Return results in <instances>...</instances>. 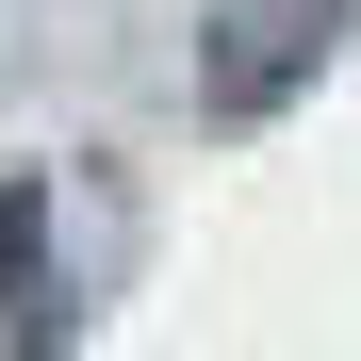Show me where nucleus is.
I'll return each instance as SVG.
<instances>
[{"label":"nucleus","mask_w":361,"mask_h":361,"mask_svg":"<svg viewBox=\"0 0 361 361\" xmlns=\"http://www.w3.org/2000/svg\"><path fill=\"white\" fill-rule=\"evenodd\" d=\"M345 17H361V0H214V17H197V115H279L345 49Z\"/></svg>","instance_id":"f257e3e1"}]
</instances>
